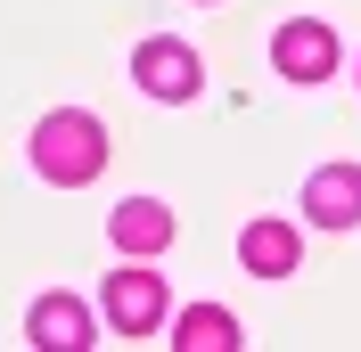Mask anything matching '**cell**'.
I'll use <instances>...</instances> for the list:
<instances>
[{
    "label": "cell",
    "instance_id": "1",
    "mask_svg": "<svg viewBox=\"0 0 361 352\" xmlns=\"http://www.w3.org/2000/svg\"><path fill=\"white\" fill-rule=\"evenodd\" d=\"M33 172H42L49 189H82L90 172H107V123L90 107L42 115V132H33Z\"/></svg>",
    "mask_w": 361,
    "mask_h": 352
},
{
    "label": "cell",
    "instance_id": "2",
    "mask_svg": "<svg viewBox=\"0 0 361 352\" xmlns=\"http://www.w3.org/2000/svg\"><path fill=\"white\" fill-rule=\"evenodd\" d=\"M132 82L148 90V99H164V107H180V99H197L205 66H197L189 42H140L132 49Z\"/></svg>",
    "mask_w": 361,
    "mask_h": 352
},
{
    "label": "cell",
    "instance_id": "3",
    "mask_svg": "<svg viewBox=\"0 0 361 352\" xmlns=\"http://www.w3.org/2000/svg\"><path fill=\"white\" fill-rule=\"evenodd\" d=\"M164 279L157 270H115L107 279V328H123V336H157L164 328Z\"/></svg>",
    "mask_w": 361,
    "mask_h": 352
},
{
    "label": "cell",
    "instance_id": "4",
    "mask_svg": "<svg viewBox=\"0 0 361 352\" xmlns=\"http://www.w3.org/2000/svg\"><path fill=\"white\" fill-rule=\"evenodd\" d=\"M304 221H312V230H353L361 221V164H320V172H304Z\"/></svg>",
    "mask_w": 361,
    "mask_h": 352
},
{
    "label": "cell",
    "instance_id": "5",
    "mask_svg": "<svg viewBox=\"0 0 361 352\" xmlns=\"http://www.w3.org/2000/svg\"><path fill=\"white\" fill-rule=\"evenodd\" d=\"M271 66L288 74V82H329V74H337V33H329V25H312V17L279 25V42H271Z\"/></svg>",
    "mask_w": 361,
    "mask_h": 352
},
{
    "label": "cell",
    "instance_id": "6",
    "mask_svg": "<svg viewBox=\"0 0 361 352\" xmlns=\"http://www.w3.org/2000/svg\"><path fill=\"white\" fill-rule=\"evenodd\" d=\"M107 238L123 246V254H140V263H148V254H164V246H173V205H157V197L115 205V213H107Z\"/></svg>",
    "mask_w": 361,
    "mask_h": 352
},
{
    "label": "cell",
    "instance_id": "7",
    "mask_svg": "<svg viewBox=\"0 0 361 352\" xmlns=\"http://www.w3.org/2000/svg\"><path fill=\"white\" fill-rule=\"evenodd\" d=\"M238 254H247V270H255V279H288V270L304 263V238H295L288 221H247Z\"/></svg>",
    "mask_w": 361,
    "mask_h": 352
},
{
    "label": "cell",
    "instance_id": "8",
    "mask_svg": "<svg viewBox=\"0 0 361 352\" xmlns=\"http://www.w3.org/2000/svg\"><path fill=\"white\" fill-rule=\"evenodd\" d=\"M25 336H33V344H58V352H82L90 344V303H74V295H42L33 320H25Z\"/></svg>",
    "mask_w": 361,
    "mask_h": 352
},
{
    "label": "cell",
    "instance_id": "9",
    "mask_svg": "<svg viewBox=\"0 0 361 352\" xmlns=\"http://www.w3.org/2000/svg\"><path fill=\"white\" fill-rule=\"evenodd\" d=\"M173 344H180V352H230V344H238V320H230L222 303H197V311L173 328Z\"/></svg>",
    "mask_w": 361,
    "mask_h": 352
}]
</instances>
